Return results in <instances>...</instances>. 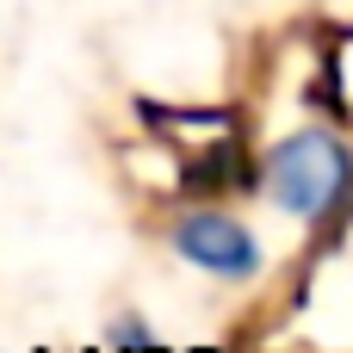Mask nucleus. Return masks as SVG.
<instances>
[{
  "label": "nucleus",
  "instance_id": "nucleus-1",
  "mask_svg": "<svg viewBox=\"0 0 353 353\" xmlns=\"http://www.w3.org/2000/svg\"><path fill=\"white\" fill-rule=\"evenodd\" d=\"M347 180H353L347 143L335 130H316V124L298 130V137H285L273 149V161H267V186H273V199L292 217H323L347 192Z\"/></svg>",
  "mask_w": 353,
  "mask_h": 353
},
{
  "label": "nucleus",
  "instance_id": "nucleus-2",
  "mask_svg": "<svg viewBox=\"0 0 353 353\" xmlns=\"http://www.w3.org/2000/svg\"><path fill=\"white\" fill-rule=\"evenodd\" d=\"M174 248H180V261H192V267H205V273H217V279H248V273H261V242H254L236 217H223V211H192V217H180Z\"/></svg>",
  "mask_w": 353,
  "mask_h": 353
}]
</instances>
